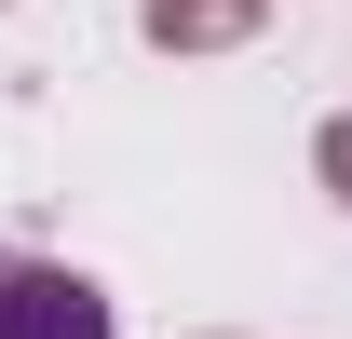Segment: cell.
Returning <instances> with one entry per match:
<instances>
[{"label": "cell", "mask_w": 352, "mask_h": 339, "mask_svg": "<svg viewBox=\"0 0 352 339\" xmlns=\"http://www.w3.org/2000/svg\"><path fill=\"white\" fill-rule=\"evenodd\" d=\"M0 339H122L109 326V298L82 271H54V258H0Z\"/></svg>", "instance_id": "1"}]
</instances>
